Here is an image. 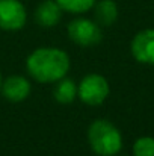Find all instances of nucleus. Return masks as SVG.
Returning a JSON list of instances; mask_svg holds the SVG:
<instances>
[{"instance_id": "obj_7", "label": "nucleus", "mask_w": 154, "mask_h": 156, "mask_svg": "<svg viewBox=\"0 0 154 156\" xmlns=\"http://www.w3.org/2000/svg\"><path fill=\"white\" fill-rule=\"evenodd\" d=\"M30 90H32L30 82L26 77L17 76V74L9 76L5 82H2V88H0L5 99L9 102H14V103L26 100L30 94Z\"/></svg>"}, {"instance_id": "obj_12", "label": "nucleus", "mask_w": 154, "mask_h": 156, "mask_svg": "<svg viewBox=\"0 0 154 156\" xmlns=\"http://www.w3.org/2000/svg\"><path fill=\"white\" fill-rule=\"evenodd\" d=\"M133 156H154V136H141L133 144Z\"/></svg>"}, {"instance_id": "obj_5", "label": "nucleus", "mask_w": 154, "mask_h": 156, "mask_svg": "<svg viewBox=\"0 0 154 156\" xmlns=\"http://www.w3.org/2000/svg\"><path fill=\"white\" fill-rule=\"evenodd\" d=\"M27 20V12L20 0H0V29L20 30Z\"/></svg>"}, {"instance_id": "obj_1", "label": "nucleus", "mask_w": 154, "mask_h": 156, "mask_svg": "<svg viewBox=\"0 0 154 156\" xmlns=\"http://www.w3.org/2000/svg\"><path fill=\"white\" fill-rule=\"evenodd\" d=\"M70 64L67 52L56 47H39L30 53L26 61L29 74L39 83H54L65 77Z\"/></svg>"}, {"instance_id": "obj_4", "label": "nucleus", "mask_w": 154, "mask_h": 156, "mask_svg": "<svg viewBox=\"0 0 154 156\" xmlns=\"http://www.w3.org/2000/svg\"><path fill=\"white\" fill-rule=\"evenodd\" d=\"M68 37L70 40L80 47H92L100 44L103 40V32L100 26L89 18H74L68 23Z\"/></svg>"}, {"instance_id": "obj_13", "label": "nucleus", "mask_w": 154, "mask_h": 156, "mask_svg": "<svg viewBox=\"0 0 154 156\" xmlns=\"http://www.w3.org/2000/svg\"><path fill=\"white\" fill-rule=\"evenodd\" d=\"M2 82H3V80H2V74H0V88H2Z\"/></svg>"}, {"instance_id": "obj_9", "label": "nucleus", "mask_w": 154, "mask_h": 156, "mask_svg": "<svg viewBox=\"0 0 154 156\" xmlns=\"http://www.w3.org/2000/svg\"><path fill=\"white\" fill-rule=\"evenodd\" d=\"M94 18L98 26H110L118 18V5L113 0H100L95 2Z\"/></svg>"}, {"instance_id": "obj_6", "label": "nucleus", "mask_w": 154, "mask_h": 156, "mask_svg": "<svg viewBox=\"0 0 154 156\" xmlns=\"http://www.w3.org/2000/svg\"><path fill=\"white\" fill-rule=\"evenodd\" d=\"M130 50L138 62L154 65V29L138 32L132 40Z\"/></svg>"}, {"instance_id": "obj_3", "label": "nucleus", "mask_w": 154, "mask_h": 156, "mask_svg": "<svg viewBox=\"0 0 154 156\" xmlns=\"http://www.w3.org/2000/svg\"><path fill=\"white\" fill-rule=\"evenodd\" d=\"M110 93V87L107 79L101 74H88L85 76L80 83L77 85V96L83 103L89 106H98L101 105Z\"/></svg>"}, {"instance_id": "obj_2", "label": "nucleus", "mask_w": 154, "mask_h": 156, "mask_svg": "<svg viewBox=\"0 0 154 156\" xmlns=\"http://www.w3.org/2000/svg\"><path fill=\"white\" fill-rule=\"evenodd\" d=\"M88 140L92 152L98 156H116L122 149L119 129L107 120H95L89 126Z\"/></svg>"}, {"instance_id": "obj_8", "label": "nucleus", "mask_w": 154, "mask_h": 156, "mask_svg": "<svg viewBox=\"0 0 154 156\" xmlns=\"http://www.w3.org/2000/svg\"><path fill=\"white\" fill-rule=\"evenodd\" d=\"M62 8L56 0H44L38 5L35 11V20L43 27H53L60 21Z\"/></svg>"}, {"instance_id": "obj_10", "label": "nucleus", "mask_w": 154, "mask_h": 156, "mask_svg": "<svg viewBox=\"0 0 154 156\" xmlns=\"http://www.w3.org/2000/svg\"><path fill=\"white\" fill-rule=\"evenodd\" d=\"M54 90H53V97L57 103L70 105L73 103L77 97V85L74 83L73 79L62 77L57 82H54Z\"/></svg>"}, {"instance_id": "obj_11", "label": "nucleus", "mask_w": 154, "mask_h": 156, "mask_svg": "<svg viewBox=\"0 0 154 156\" xmlns=\"http://www.w3.org/2000/svg\"><path fill=\"white\" fill-rule=\"evenodd\" d=\"M57 5L62 8V11L71 12V14H82L89 11L97 0H56Z\"/></svg>"}]
</instances>
